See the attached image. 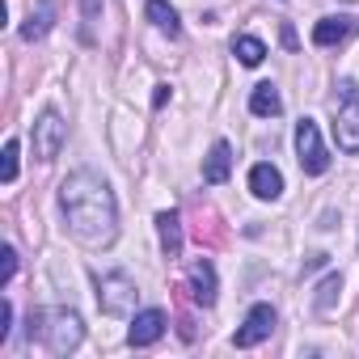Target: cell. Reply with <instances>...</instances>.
Returning <instances> with one entry per match:
<instances>
[{
	"label": "cell",
	"mask_w": 359,
	"mask_h": 359,
	"mask_svg": "<svg viewBox=\"0 0 359 359\" xmlns=\"http://www.w3.org/2000/svg\"><path fill=\"white\" fill-rule=\"evenodd\" d=\"M355 30H359V22H355L351 13H338V18H321V22L313 26V43H317V47H338V43H346Z\"/></svg>",
	"instance_id": "obj_9"
},
{
	"label": "cell",
	"mask_w": 359,
	"mask_h": 359,
	"mask_svg": "<svg viewBox=\"0 0 359 359\" xmlns=\"http://www.w3.org/2000/svg\"><path fill=\"white\" fill-rule=\"evenodd\" d=\"M296 156H300V169H304L309 177H321V173L330 169V152H325L321 131H317L313 118H300V123H296Z\"/></svg>",
	"instance_id": "obj_5"
},
{
	"label": "cell",
	"mask_w": 359,
	"mask_h": 359,
	"mask_svg": "<svg viewBox=\"0 0 359 359\" xmlns=\"http://www.w3.org/2000/svg\"><path fill=\"white\" fill-rule=\"evenodd\" d=\"M51 26H55V0H39V5L30 9V18H26V26H22V39L39 43V39H47Z\"/></svg>",
	"instance_id": "obj_13"
},
{
	"label": "cell",
	"mask_w": 359,
	"mask_h": 359,
	"mask_svg": "<svg viewBox=\"0 0 359 359\" xmlns=\"http://www.w3.org/2000/svg\"><path fill=\"white\" fill-rule=\"evenodd\" d=\"M148 22L161 30V34H169V39H177V34H182V22H177V9L169 5V0H148Z\"/></svg>",
	"instance_id": "obj_15"
},
{
	"label": "cell",
	"mask_w": 359,
	"mask_h": 359,
	"mask_svg": "<svg viewBox=\"0 0 359 359\" xmlns=\"http://www.w3.org/2000/svg\"><path fill=\"white\" fill-rule=\"evenodd\" d=\"M0 161H5V165H0V177H5V187H13V182H18V140H9V144H5Z\"/></svg>",
	"instance_id": "obj_19"
},
{
	"label": "cell",
	"mask_w": 359,
	"mask_h": 359,
	"mask_svg": "<svg viewBox=\"0 0 359 359\" xmlns=\"http://www.w3.org/2000/svg\"><path fill=\"white\" fill-rule=\"evenodd\" d=\"M60 208L68 220V233L89 245V250H106L118 237V203L106 187V177H97L93 169H76L64 177L60 187Z\"/></svg>",
	"instance_id": "obj_1"
},
{
	"label": "cell",
	"mask_w": 359,
	"mask_h": 359,
	"mask_svg": "<svg viewBox=\"0 0 359 359\" xmlns=\"http://www.w3.org/2000/svg\"><path fill=\"white\" fill-rule=\"evenodd\" d=\"M187 283H191V300H195V304H203V309H212V304H216V266H212L208 258L191 262Z\"/></svg>",
	"instance_id": "obj_8"
},
{
	"label": "cell",
	"mask_w": 359,
	"mask_h": 359,
	"mask_svg": "<svg viewBox=\"0 0 359 359\" xmlns=\"http://www.w3.org/2000/svg\"><path fill=\"white\" fill-rule=\"evenodd\" d=\"M338 292H342V275L334 271V275L321 279V287H317V296H313V309H317V313H330L334 300H338Z\"/></svg>",
	"instance_id": "obj_18"
},
{
	"label": "cell",
	"mask_w": 359,
	"mask_h": 359,
	"mask_svg": "<svg viewBox=\"0 0 359 359\" xmlns=\"http://www.w3.org/2000/svg\"><path fill=\"white\" fill-rule=\"evenodd\" d=\"M229 173H233V148H229V140H216L212 152L203 156V182L220 187V182H229Z\"/></svg>",
	"instance_id": "obj_11"
},
{
	"label": "cell",
	"mask_w": 359,
	"mask_h": 359,
	"mask_svg": "<svg viewBox=\"0 0 359 359\" xmlns=\"http://www.w3.org/2000/svg\"><path fill=\"white\" fill-rule=\"evenodd\" d=\"M250 191H254L258 199H279V195H283V173H279L275 165L258 161V165L250 169Z\"/></svg>",
	"instance_id": "obj_12"
},
{
	"label": "cell",
	"mask_w": 359,
	"mask_h": 359,
	"mask_svg": "<svg viewBox=\"0 0 359 359\" xmlns=\"http://www.w3.org/2000/svg\"><path fill=\"white\" fill-rule=\"evenodd\" d=\"M13 275H18V250L5 245V250H0V283H9Z\"/></svg>",
	"instance_id": "obj_20"
},
{
	"label": "cell",
	"mask_w": 359,
	"mask_h": 359,
	"mask_svg": "<svg viewBox=\"0 0 359 359\" xmlns=\"http://www.w3.org/2000/svg\"><path fill=\"white\" fill-rule=\"evenodd\" d=\"M13 334V300H0V342H9Z\"/></svg>",
	"instance_id": "obj_21"
},
{
	"label": "cell",
	"mask_w": 359,
	"mask_h": 359,
	"mask_svg": "<svg viewBox=\"0 0 359 359\" xmlns=\"http://www.w3.org/2000/svg\"><path fill=\"white\" fill-rule=\"evenodd\" d=\"M169 102V85H156V93H152V106H165Z\"/></svg>",
	"instance_id": "obj_22"
},
{
	"label": "cell",
	"mask_w": 359,
	"mask_h": 359,
	"mask_svg": "<svg viewBox=\"0 0 359 359\" xmlns=\"http://www.w3.org/2000/svg\"><path fill=\"white\" fill-rule=\"evenodd\" d=\"M271 330H275V309H271V304H254V309L245 313V325L233 334V342H237L241 351H250V346L266 342V338H271Z\"/></svg>",
	"instance_id": "obj_7"
},
{
	"label": "cell",
	"mask_w": 359,
	"mask_h": 359,
	"mask_svg": "<svg viewBox=\"0 0 359 359\" xmlns=\"http://www.w3.org/2000/svg\"><path fill=\"white\" fill-rule=\"evenodd\" d=\"M34 334L47 342L51 355H68V351L81 346L85 325H81V317H76L72 309H47V313H34V317H30V338H34Z\"/></svg>",
	"instance_id": "obj_2"
},
{
	"label": "cell",
	"mask_w": 359,
	"mask_h": 359,
	"mask_svg": "<svg viewBox=\"0 0 359 359\" xmlns=\"http://www.w3.org/2000/svg\"><path fill=\"white\" fill-rule=\"evenodd\" d=\"M233 55H237L245 68H258V64L266 60V43L254 39V34H237V39H233Z\"/></svg>",
	"instance_id": "obj_17"
},
{
	"label": "cell",
	"mask_w": 359,
	"mask_h": 359,
	"mask_svg": "<svg viewBox=\"0 0 359 359\" xmlns=\"http://www.w3.org/2000/svg\"><path fill=\"white\" fill-rule=\"evenodd\" d=\"M250 110H254L258 118H275V114H283V97H279V89H275V85H254V93H250Z\"/></svg>",
	"instance_id": "obj_16"
},
{
	"label": "cell",
	"mask_w": 359,
	"mask_h": 359,
	"mask_svg": "<svg viewBox=\"0 0 359 359\" xmlns=\"http://www.w3.org/2000/svg\"><path fill=\"white\" fill-rule=\"evenodd\" d=\"M97 5H102V0H85V22L93 26V18H97Z\"/></svg>",
	"instance_id": "obj_23"
},
{
	"label": "cell",
	"mask_w": 359,
	"mask_h": 359,
	"mask_svg": "<svg viewBox=\"0 0 359 359\" xmlns=\"http://www.w3.org/2000/svg\"><path fill=\"white\" fill-rule=\"evenodd\" d=\"M334 140L342 152H359V85L355 81H338V97H334Z\"/></svg>",
	"instance_id": "obj_3"
},
{
	"label": "cell",
	"mask_w": 359,
	"mask_h": 359,
	"mask_svg": "<svg viewBox=\"0 0 359 359\" xmlns=\"http://www.w3.org/2000/svg\"><path fill=\"white\" fill-rule=\"evenodd\" d=\"M135 296H140V287H135V279H131L127 271L97 275V304H102V313H110V317H131V313H135Z\"/></svg>",
	"instance_id": "obj_4"
},
{
	"label": "cell",
	"mask_w": 359,
	"mask_h": 359,
	"mask_svg": "<svg viewBox=\"0 0 359 359\" xmlns=\"http://www.w3.org/2000/svg\"><path fill=\"white\" fill-rule=\"evenodd\" d=\"M161 334H165V313H161V309H144V313L131 317L127 342H131V346H152Z\"/></svg>",
	"instance_id": "obj_10"
},
{
	"label": "cell",
	"mask_w": 359,
	"mask_h": 359,
	"mask_svg": "<svg viewBox=\"0 0 359 359\" xmlns=\"http://www.w3.org/2000/svg\"><path fill=\"white\" fill-rule=\"evenodd\" d=\"M156 237H161L165 258H177V254H182V220H177V212H161V216H156Z\"/></svg>",
	"instance_id": "obj_14"
},
{
	"label": "cell",
	"mask_w": 359,
	"mask_h": 359,
	"mask_svg": "<svg viewBox=\"0 0 359 359\" xmlns=\"http://www.w3.org/2000/svg\"><path fill=\"white\" fill-rule=\"evenodd\" d=\"M30 140H34V156L39 161H55L60 148L68 144V123L60 118V110H43L34 131H30Z\"/></svg>",
	"instance_id": "obj_6"
}]
</instances>
